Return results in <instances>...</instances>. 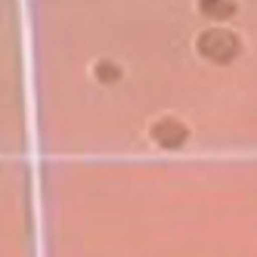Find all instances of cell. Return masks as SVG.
Wrapping results in <instances>:
<instances>
[{
  "instance_id": "cell-1",
  "label": "cell",
  "mask_w": 257,
  "mask_h": 257,
  "mask_svg": "<svg viewBox=\"0 0 257 257\" xmlns=\"http://www.w3.org/2000/svg\"><path fill=\"white\" fill-rule=\"evenodd\" d=\"M198 53L217 65H226L238 56V38L226 28H208L198 38Z\"/></svg>"
},
{
  "instance_id": "cell-3",
  "label": "cell",
  "mask_w": 257,
  "mask_h": 257,
  "mask_svg": "<svg viewBox=\"0 0 257 257\" xmlns=\"http://www.w3.org/2000/svg\"><path fill=\"white\" fill-rule=\"evenodd\" d=\"M198 10H201V16H208V19L223 22L235 13V4L232 0H198Z\"/></svg>"
},
{
  "instance_id": "cell-2",
  "label": "cell",
  "mask_w": 257,
  "mask_h": 257,
  "mask_svg": "<svg viewBox=\"0 0 257 257\" xmlns=\"http://www.w3.org/2000/svg\"><path fill=\"white\" fill-rule=\"evenodd\" d=\"M152 140L161 146V149H183L189 140V131H186V124H180L174 118H164L152 127Z\"/></svg>"
},
{
  "instance_id": "cell-4",
  "label": "cell",
  "mask_w": 257,
  "mask_h": 257,
  "mask_svg": "<svg viewBox=\"0 0 257 257\" xmlns=\"http://www.w3.org/2000/svg\"><path fill=\"white\" fill-rule=\"evenodd\" d=\"M93 75H96V81H99V84H118L124 71H121V65L102 59V62H96V65H93Z\"/></svg>"
}]
</instances>
